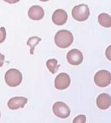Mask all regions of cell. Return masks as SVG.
Wrapping results in <instances>:
<instances>
[{
  "label": "cell",
  "mask_w": 111,
  "mask_h": 123,
  "mask_svg": "<svg viewBox=\"0 0 111 123\" xmlns=\"http://www.w3.org/2000/svg\"><path fill=\"white\" fill-rule=\"evenodd\" d=\"M55 43L60 48H67L72 44L73 37L72 33L66 30L59 31L54 37Z\"/></svg>",
  "instance_id": "obj_1"
},
{
  "label": "cell",
  "mask_w": 111,
  "mask_h": 123,
  "mask_svg": "<svg viewBox=\"0 0 111 123\" xmlns=\"http://www.w3.org/2000/svg\"><path fill=\"white\" fill-rule=\"evenodd\" d=\"M4 79L6 83L9 86L16 87L22 83V74L19 70L11 68L6 71Z\"/></svg>",
  "instance_id": "obj_2"
},
{
  "label": "cell",
  "mask_w": 111,
  "mask_h": 123,
  "mask_svg": "<svg viewBox=\"0 0 111 123\" xmlns=\"http://www.w3.org/2000/svg\"><path fill=\"white\" fill-rule=\"evenodd\" d=\"M90 9L86 4H82L75 6L72 9L73 18L79 22L85 21L90 16Z\"/></svg>",
  "instance_id": "obj_3"
},
{
  "label": "cell",
  "mask_w": 111,
  "mask_h": 123,
  "mask_svg": "<svg viewBox=\"0 0 111 123\" xmlns=\"http://www.w3.org/2000/svg\"><path fill=\"white\" fill-rule=\"evenodd\" d=\"M94 81L99 87H105L108 86L111 83V73L107 70H100L96 73Z\"/></svg>",
  "instance_id": "obj_4"
},
{
  "label": "cell",
  "mask_w": 111,
  "mask_h": 123,
  "mask_svg": "<svg viewBox=\"0 0 111 123\" xmlns=\"http://www.w3.org/2000/svg\"><path fill=\"white\" fill-rule=\"evenodd\" d=\"M52 111L56 116L62 119H65L70 115V108L62 102H56L52 106Z\"/></svg>",
  "instance_id": "obj_5"
},
{
  "label": "cell",
  "mask_w": 111,
  "mask_h": 123,
  "mask_svg": "<svg viewBox=\"0 0 111 123\" xmlns=\"http://www.w3.org/2000/svg\"><path fill=\"white\" fill-rule=\"evenodd\" d=\"M70 78L68 74L65 73H61L56 76L54 81L55 87L57 89H65L70 86Z\"/></svg>",
  "instance_id": "obj_6"
},
{
  "label": "cell",
  "mask_w": 111,
  "mask_h": 123,
  "mask_svg": "<svg viewBox=\"0 0 111 123\" xmlns=\"http://www.w3.org/2000/svg\"><path fill=\"white\" fill-rule=\"evenodd\" d=\"M67 60L68 62L72 65H78L83 62V54L82 52L78 49H72L67 54Z\"/></svg>",
  "instance_id": "obj_7"
},
{
  "label": "cell",
  "mask_w": 111,
  "mask_h": 123,
  "mask_svg": "<svg viewBox=\"0 0 111 123\" xmlns=\"http://www.w3.org/2000/svg\"><path fill=\"white\" fill-rule=\"evenodd\" d=\"M28 99L24 97H14L11 98L7 102L9 108L12 110L22 108L27 103Z\"/></svg>",
  "instance_id": "obj_8"
},
{
  "label": "cell",
  "mask_w": 111,
  "mask_h": 123,
  "mask_svg": "<svg viewBox=\"0 0 111 123\" xmlns=\"http://www.w3.org/2000/svg\"><path fill=\"white\" fill-rule=\"evenodd\" d=\"M67 14L64 10L59 9L56 10L52 16V20L57 25H63L67 20Z\"/></svg>",
  "instance_id": "obj_9"
},
{
  "label": "cell",
  "mask_w": 111,
  "mask_h": 123,
  "mask_svg": "<svg viewBox=\"0 0 111 123\" xmlns=\"http://www.w3.org/2000/svg\"><path fill=\"white\" fill-rule=\"evenodd\" d=\"M96 105L101 110H105L111 106V97L106 93H103L98 96Z\"/></svg>",
  "instance_id": "obj_10"
},
{
  "label": "cell",
  "mask_w": 111,
  "mask_h": 123,
  "mask_svg": "<svg viewBox=\"0 0 111 123\" xmlns=\"http://www.w3.org/2000/svg\"><path fill=\"white\" fill-rule=\"evenodd\" d=\"M28 15L30 19L33 20H39L43 18L45 12L41 6L35 5L29 9Z\"/></svg>",
  "instance_id": "obj_11"
},
{
  "label": "cell",
  "mask_w": 111,
  "mask_h": 123,
  "mask_svg": "<svg viewBox=\"0 0 111 123\" xmlns=\"http://www.w3.org/2000/svg\"><path fill=\"white\" fill-rule=\"evenodd\" d=\"M98 22L103 27L109 28L111 27V17L106 13L100 14L98 16Z\"/></svg>",
  "instance_id": "obj_12"
},
{
  "label": "cell",
  "mask_w": 111,
  "mask_h": 123,
  "mask_svg": "<svg viewBox=\"0 0 111 123\" xmlns=\"http://www.w3.org/2000/svg\"><path fill=\"white\" fill-rule=\"evenodd\" d=\"M46 66L48 70L52 74H55L59 69L60 65H58L56 59H49L46 62Z\"/></svg>",
  "instance_id": "obj_13"
},
{
  "label": "cell",
  "mask_w": 111,
  "mask_h": 123,
  "mask_svg": "<svg viewBox=\"0 0 111 123\" xmlns=\"http://www.w3.org/2000/svg\"><path fill=\"white\" fill-rule=\"evenodd\" d=\"M41 40V38L37 37H33L30 38L28 39L27 43V44L30 47V54H33L34 49H35V46H37Z\"/></svg>",
  "instance_id": "obj_14"
},
{
  "label": "cell",
  "mask_w": 111,
  "mask_h": 123,
  "mask_svg": "<svg viewBox=\"0 0 111 123\" xmlns=\"http://www.w3.org/2000/svg\"><path fill=\"white\" fill-rule=\"evenodd\" d=\"M86 117L84 115H80L75 117L72 123H85Z\"/></svg>",
  "instance_id": "obj_15"
},
{
  "label": "cell",
  "mask_w": 111,
  "mask_h": 123,
  "mask_svg": "<svg viewBox=\"0 0 111 123\" xmlns=\"http://www.w3.org/2000/svg\"><path fill=\"white\" fill-rule=\"evenodd\" d=\"M6 37V31L4 27L0 28V43L4 42Z\"/></svg>",
  "instance_id": "obj_16"
},
{
  "label": "cell",
  "mask_w": 111,
  "mask_h": 123,
  "mask_svg": "<svg viewBox=\"0 0 111 123\" xmlns=\"http://www.w3.org/2000/svg\"><path fill=\"white\" fill-rule=\"evenodd\" d=\"M105 56L108 60L111 61V45H110L105 50Z\"/></svg>",
  "instance_id": "obj_17"
},
{
  "label": "cell",
  "mask_w": 111,
  "mask_h": 123,
  "mask_svg": "<svg viewBox=\"0 0 111 123\" xmlns=\"http://www.w3.org/2000/svg\"><path fill=\"white\" fill-rule=\"evenodd\" d=\"M4 55L0 53V67H1L4 64Z\"/></svg>",
  "instance_id": "obj_18"
},
{
  "label": "cell",
  "mask_w": 111,
  "mask_h": 123,
  "mask_svg": "<svg viewBox=\"0 0 111 123\" xmlns=\"http://www.w3.org/2000/svg\"><path fill=\"white\" fill-rule=\"evenodd\" d=\"M0 117H1V113H0Z\"/></svg>",
  "instance_id": "obj_19"
}]
</instances>
